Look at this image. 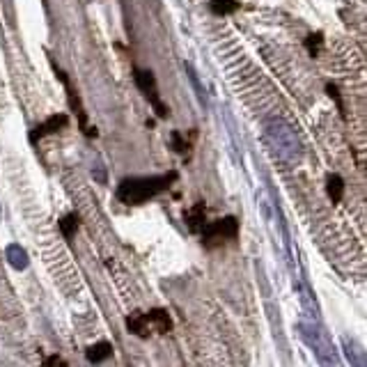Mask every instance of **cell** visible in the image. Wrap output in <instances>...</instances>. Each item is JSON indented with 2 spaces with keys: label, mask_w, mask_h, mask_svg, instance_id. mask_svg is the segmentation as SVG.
Returning <instances> with one entry per match:
<instances>
[{
  "label": "cell",
  "mask_w": 367,
  "mask_h": 367,
  "mask_svg": "<svg viewBox=\"0 0 367 367\" xmlns=\"http://www.w3.org/2000/svg\"><path fill=\"white\" fill-rule=\"evenodd\" d=\"M134 81L138 85V90L145 92V97L150 99V103L154 106L156 115L159 117H168L170 115V108L165 106V103L159 99V94H156V78L152 72H147V69H136L134 72Z\"/></svg>",
  "instance_id": "cell-3"
},
{
  "label": "cell",
  "mask_w": 367,
  "mask_h": 367,
  "mask_svg": "<svg viewBox=\"0 0 367 367\" xmlns=\"http://www.w3.org/2000/svg\"><path fill=\"white\" fill-rule=\"evenodd\" d=\"M127 328H129V333H134V335H138V337H147V335H150V330H152V326L147 324V319H145V312H134V314H129Z\"/></svg>",
  "instance_id": "cell-7"
},
{
  "label": "cell",
  "mask_w": 367,
  "mask_h": 367,
  "mask_svg": "<svg viewBox=\"0 0 367 367\" xmlns=\"http://www.w3.org/2000/svg\"><path fill=\"white\" fill-rule=\"evenodd\" d=\"M78 221H81V218H78V214H67V216L63 218V221H60V232H63L65 239H72L74 234H76Z\"/></svg>",
  "instance_id": "cell-12"
},
{
  "label": "cell",
  "mask_w": 367,
  "mask_h": 367,
  "mask_svg": "<svg viewBox=\"0 0 367 367\" xmlns=\"http://www.w3.org/2000/svg\"><path fill=\"white\" fill-rule=\"evenodd\" d=\"M321 44H324V34H321V32H314V34H310L308 39H305V46H308V51H310L312 58L319 53Z\"/></svg>",
  "instance_id": "cell-13"
},
{
  "label": "cell",
  "mask_w": 367,
  "mask_h": 367,
  "mask_svg": "<svg viewBox=\"0 0 367 367\" xmlns=\"http://www.w3.org/2000/svg\"><path fill=\"white\" fill-rule=\"evenodd\" d=\"M69 124V117L67 115H53V117H49L46 122H41V124H37L32 129V134H30V143H37L39 138L44 136H51V134H58L60 129H65Z\"/></svg>",
  "instance_id": "cell-4"
},
{
  "label": "cell",
  "mask_w": 367,
  "mask_h": 367,
  "mask_svg": "<svg viewBox=\"0 0 367 367\" xmlns=\"http://www.w3.org/2000/svg\"><path fill=\"white\" fill-rule=\"evenodd\" d=\"M342 193H345V181L340 174H330L328 177V195L333 200V205H337L340 200H342Z\"/></svg>",
  "instance_id": "cell-10"
},
{
  "label": "cell",
  "mask_w": 367,
  "mask_h": 367,
  "mask_svg": "<svg viewBox=\"0 0 367 367\" xmlns=\"http://www.w3.org/2000/svg\"><path fill=\"white\" fill-rule=\"evenodd\" d=\"M112 354V345L110 342H97V345H92V347H87V361L90 363H101V361H106V358Z\"/></svg>",
  "instance_id": "cell-9"
},
{
  "label": "cell",
  "mask_w": 367,
  "mask_h": 367,
  "mask_svg": "<svg viewBox=\"0 0 367 367\" xmlns=\"http://www.w3.org/2000/svg\"><path fill=\"white\" fill-rule=\"evenodd\" d=\"M184 218H186V223H188V230L191 232H202L205 230V225H207V209H205V202H198L188 209L186 214H184Z\"/></svg>",
  "instance_id": "cell-6"
},
{
  "label": "cell",
  "mask_w": 367,
  "mask_h": 367,
  "mask_svg": "<svg viewBox=\"0 0 367 367\" xmlns=\"http://www.w3.org/2000/svg\"><path fill=\"white\" fill-rule=\"evenodd\" d=\"M44 365H67L63 358H58V356H51V358H46V361H44Z\"/></svg>",
  "instance_id": "cell-16"
},
{
  "label": "cell",
  "mask_w": 367,
  "mask_h": 367,
  "mask_svg": "<svg viewBox=\"0 0 367 367\" xmlns=\"http://www.w3.org/2000/svg\"><path fill=\"white\" fill-rule=\"evenodd\" d=\"M209 7H212L214 14L225 16V14L237 12L239 10V3H237V0H212V3H209Z\"/></svg>",
  "instance_id": "cell-11"
},
{
  "label": "cell",
  "mask_w": 367,
  "mask_h": 367,
  "mask_svg": "<svg viewBox=\"0 0 367 367\" xmlns=\"http://www.w3.org/2000/svg\"><path fill=\"white\" fill-rule=\"evenodd\" d=\"M145 319H147V324L156 330V333H170L172 330V319H170L168 310L154 308L150 312H145Z\"/></svg>",
  "instance_id": "cell-5"
},
{
  "label": "cell",
  "mask_w": 367,
  "mask_h": 367,
  "mask_svg": "<svg viewBox=\"0 0 367 367\" xmlns=\"http://www.w3.org/2000/svg\"><path fill=\"white\" fill-rule=\"evenodd\" d=\"M5 255H7V259H10V264L14 269H25V266H28V252H25L19 246V243H12V246H7Z\"/></svg>",
  "instance_id": "cell-8"
},
{
  "label": "cell",
  "mask_w": 367,
  "mask_h": 367,
  "mask_svg": "<svg viewBox=\"0 0 367 367\" xmlns=\"http://www.w3.org/2000/svg\"><path fill=\"white\" fill-rule=\"evenodd\" d=\"M177 181V172L154 174V177H131L117 186V200L124 205H143L147 200L156 198L163 191H168Z\"/></svg>",
  "instance_id": "cell-1"
},
{
  "label": "cell",
  "mask_w": 367,
  "mask_h": 367,
  "mask_svg": "<svg viewBox=\"0 0 367 367\" xmlns=\"http://www.w3.org/2000/svg\"><path fill=\"white\" fill-rule=\"evenodd\" d=\"M237 234H239V221L234 216H225V218H221V221L205 225L202 243L212 248V246H216L218 241H223V239H237Z\"/></svg>",
  "instance_id": "cell-2"
},
{
  "label": "cell",
  "mask_w": 367,
  "mask_h": 367,
  "mask_svg": "<svg viewBox=\"0 0 367 367\" xmlns=\"http://www.w3.org/2000/svg\"><path fill=\"white\" fill-rule=\"evenodd\" d=\"M172 145H174V150H177V152H186L188 150V143L184 141L179 131H172Z\"/></svg>",
  "instance_id": "cell-14"
},
{
  "label": "cell",
  "mask_w": 367,
  "mask_h": 367,
  "mask_svg": "<svg viewBox=\"0 0 367 367\" xmlns=\"http://www.w3.org/2000/svg\"><path fill=\"white\" fill-rule=\"evenodd\" d=\"M326 90H328V94H330V97H333V99L337 101V108L342 110V101H340V92H337V87H335V85H328Z\"/></svg>",
  "instance_id": "cell-15"
}]
</instances>
